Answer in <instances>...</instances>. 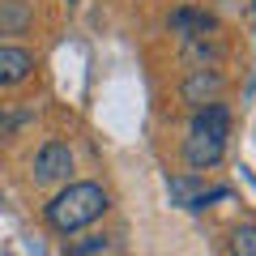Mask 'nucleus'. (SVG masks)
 Here are the masks:
<instances>
[{
    "label": "nucleus",
    "instance_id": "423d86ee",
    "mask_svg": "<svg viewBox=\"0 0 256 256\" xmlns=\"http://www.w3.org/2000/svg\"><path fill=\"white\" fill-rule=\"evenodd\" d=\"M218 22L210 18V13H201V9H175L171 13V30L175 34H184L192 43V38H205V30H214Z\"/></svg>",
    "mask_w": 256,
    "mask_h": 256
},
{
    "label": "nucleus",
    "instance_id": "1a4fd4ad",
    "mask_svg": "<svg viewBox=\"0 0 256 256\" xmlns=\"http://www.w3.org/2000/svg\"><path fill=\"white\" fill-rule=\"evenodd\" d=\"M230 256H256V222L230 230Z\"/></svg>",
    "mask_w": 256,
    "mask_h": 256
},
{
    "label": "nucleus",
    "instance_id": "0eeeda50",
    "mask_svg": "<svg viewBox=\"0 0 256 256\" xmlns=\"http://www.w3.org/2000/svg\"><path fill=\"white\" fill-rule=\"evenodd\" d=\"M26 26H30L26 0H0V34H22Z\"/></svg>",
    "mask_w": 256,
    "mask_h": 256
},
{
    "label": "nucleus",
    "instance_id": "f257e3e1",
    "mask_svg": "<svg viewBox=\"0 0 256 256\" xmlns=\"http://www.w3.org/2000/svg\"><path fill=\"white\" fill-rule=\"evenodd\" d=\"M226 137H230V111L222 107V102H210V107L192 111L188 141H184V162H188L192 171L218 166L222 154H226Z\"/></svg>",
    "mask_w": 256,
    "mask_h": 256
},
{
    "label": "nucleus",
    "instance_id": "6e6552de",
    "mask_svg": "<svg viewBox=\"0 0 256 256\" xmlns=\"http://www.w3.org/2000/svg\"><path fill=\"white\" fill-rule=\"evenodd\" d=\"M107 248H111L107 235H82V239H73V244L64 248V256H102Z\"/></svg>",
    "mask_w": 256,
    "mask_h": 256
},
{
    "label": "nucleus",
    "instance_id": "7ed1b4c3",
    "mask_svg": "<svg viewBox=\"0 0 256 256\" xmlns=\"http://www.w3.org/2000/svg\"><path fill=\"white\" fill-rule=\"evenodd\" d=\"M68 175H73V150L64 146V141H47L34 154V180L38 184H60Z\"/></svg>",
    "mask_w": 256,
    "mask_h": 256
},
{
    "label": "nucleus",
    "instance_id": "20e7f679",
    "mask_svg": "<svg viewBox=\"0 0 256 256\" xmlns=\"http://www.w3.org/2000/svg\"><path fill=\"white\" fill-rule=\"evenodd\" d=\"M218 94H222V73H214V68H192V73L184 77V86H180V98L188 102L192 111L218 102Z\"/></svg>",
    "mask_w": 256,
    "mask_h": 256
},
{
    "label": "nucleus",
    "instance_id": "f03ea898",
    "mask_svg": "<svg viewBox=\"0 0 256 256\" xmlns=\"http://www.w3.org/2000/svg\"><path fill=\"white\" fill-rule=\"evenodd\" d=\"M111 196L102 192V184H68L64 192H56L52 201H47V226L60 230V235H73V230L90 226L107 214Z\"/></svg>",
    "mask_w": 256,
    "mask_h": 256
},
{
    "label": "nucleus",
    "instance_id": "39448f33",
    "mask_svg": "<svg viewBox=\"0 0 256 256\" xmlns=\"http://www.w3.org/2000/svg\"><path fill=\"white\" fill-rule=\"evenodd\" d=\"M30 73H34V56L26 47H0V90L22 86Z\"/></svg>",
    "mask_w": 256,
    "mask_h": 256
}]
</instances>
